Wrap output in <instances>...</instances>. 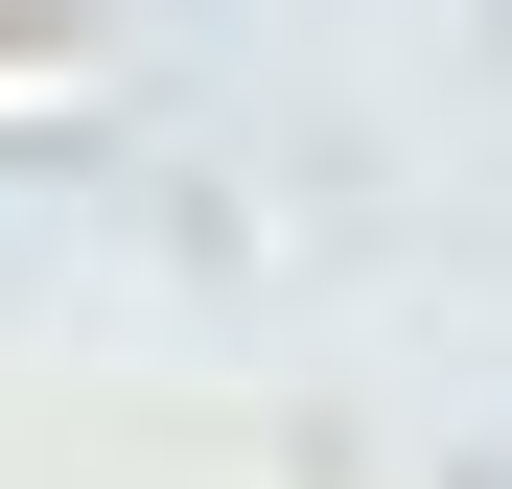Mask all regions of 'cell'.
<instances>
[{
  "label": "cell",
  "mask_w": 512,
  "mask_h": 489,
  "mask_svg": "<svg viewBox=\"0 0 512 489\" xmlns=\"http://www.w3.org/2000/svg\"><path fill=\"white\" fill-rule=\"evenodd\" d=\"M24 117H94V47H0V140Z\"/></svg>",
  "instance_id": "1"
}]
</instances>
